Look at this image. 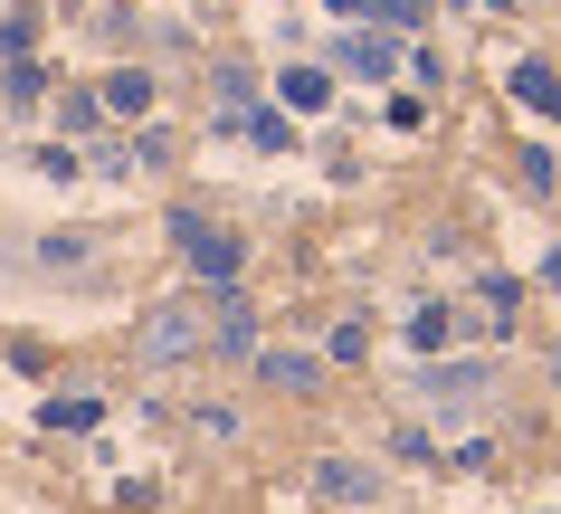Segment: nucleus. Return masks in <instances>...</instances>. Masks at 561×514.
Segmentation results:
<instances>
[{"label": "nucleus", "instance_id": "obj_1", "mask_svg": "<svg viewBox=\"0 0 561 514\" xmlns=\"http://www.w3.org/2000/svg\"><path fill=\"white\" fill-rule=\"evenodd\" d=\"M181 248H191V267H201V276H238V248L219 239V229H201V219H181Z\"/></svg>", "mask_w": 561, "mask_h": 514}, {"label": "nucleus", "instance_id": "obj_2", "mask_svg": "<svg viewBox=\"0 0 561 514\" xmlns=\"http://www.w3.org/2000/svg\"><path fill=\"white\" fill-rule=\"evenodd\" d=\"M457 333H467L457 305H419V315H410V343H419V353H438V343H457Z\"/></svg>", "mask_w": 561, "mask_h": 514}, {"label": "nucleus", "instance_id": "obj_3", "mask_svg": "<svg viewBox=\"0 0 561 514\" xmlns=\"http://www.w3.org/2000/svg\"><path fill=\"white\" fill-rule=\"evenodd\" d=\"M191 343H201V333H191V315H152V333H144V353H162V363H172V353H191Z\"/></svg>", "mask_w": 561, "mask_h": 514}, {"label": "nucleus", "instance_id": "obj_4", "mask_svg": "<svg viewBox=\"0 0 561 514\" xmlns=\"http://www.w3.org/2000/svg\"><path fill=\"white\" fill-rule=\"evenodd\" d=\"M105 105H115V115H144V105H152V77H115V87H105Z\"/></svg>", "mask_w": 561, "mask_h": 514}, {"label": "nucleus", "instance_id": "obj_5", "mask_svg": "<svg viewBox=\"0 0 561 514\" xmlns=\"http://www.w3.org/2000/svg\"><path fill=\"white\" fill-rule=\"evenodd\" d=\"M286 105H296V115H314V105H324V77H314V67H305V77H286Z\"/></svg>", "mask_w": 561, "mask_h": 514}]
</instances>
